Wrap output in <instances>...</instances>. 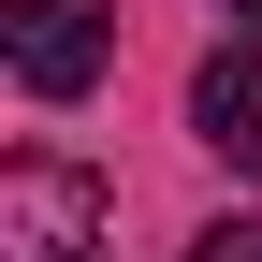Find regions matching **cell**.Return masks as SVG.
I'll return each mask as SVG.
<instances>
[{"mask_svg":"<svg viewBox=\"0 0 262 262\" xmlns=\"http://www.w3.org/2000/svg\"><path fill=\"white\" fill-rule=\"evenodd\" d=\"M0 262H117V189L58 146L0 160Z\"/></svg>","mask_w":262,"mask_h":262,"instance_id":"cell-1","label":"cell"},{"mask_svg":"<svg viewBox=\"0 0 262 262\" xmlns=\"http://www.w3.org/2000/svg\"><path fill=\"white\" fill-rule=\"evenodd\" d=\"M0 58H15L29 102H88L102 58H117V15L102 0H0Z\"/></svg>","mask_w":262,"mask_h":262,"instance_id":"cell-2","label":"cell"},{"mask_svg":"<svg viewBox=\"0 0 262 262\" xmlns=\"http://www.w3.org/2000/svg\"><path fill=\"white\" fill-rule=\"evenodd\" d=\"M189 131H204L233 175H262V29H233V44L189 73Z\"/></svg>","mask_w":262,"mask_h":262,"instance_id":"cell-3","label":"cell"},{"mask_svg":"<svg viewBox=\"0 0 262 262\" xmlns=\"http://www.w3.org/2000/svg\"><path fill=\"white\" fill-rule=\"evenodd\" d=\"M189 262H262V219H204V233H189Z\"/></svg>","mask_w":262,"mask_h":262,"instance_id":"cell-4","label":"cell"},{"mask_svg":"<svg viewBox=\"0 0 262 262\" xmlns=\"http://www.w3.org/2000/svg\"><path fill=\"white\" fill-rule=\"evenodd\" d=\"M233 15H248V29H262V0H233Z\"/></svg>","mask_w":262,"mask_h":262,"instance_id":"cell-5","label":"cell"}]
</instances>
